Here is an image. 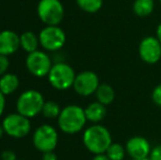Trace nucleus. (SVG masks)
Returning a JSON list of instances; mask_svg holds the SVG:
<instances>
[{
	"label": "nucleus",
	"mask_w": 161,
	"mask_h": 160,
	"mask_svg": "<svg viewBox=\"0 0 161 160\" xmlns=\"http://www.w3.org/2000/svg\"><path fill=\"white\" fill-rule=\"evenodd\" d=\"M92 160H111V159L106 156V154H99V155H94Z\"/></svg>",
	"instance_id": "obj_28"
},
{
	"label": "nucleus",
	"mask_w": 161,
	"mask_h": 160,
	"mask_svg": "<svg viewBox=\"0 0 161 160\" xmlns=\"http://www.w3.org/2000/svg\"><path fill=\"white\" fill-rule=\"evenodd\" d=\"M62 112L59 104L55 101H45L42 109V114L46 119H55L58 118Z\"/></svg>",
	"instance_id": "obj_21"
},
{
	"label": "nucleus",
	"mask_w": 161,
	"mask_h": 160,
	"mask_svg": "<svg viewBox=\"0 0 161 160\" xmlns=\"http://www.w3.org/2000/svg\"><path fill=\"white\" fill-rule=\"evenodd\" d=\"M1 159L2 160H17V155L13 150H3L1 154Z\"/></svg>",
	"instance_id": "obj_25"
},
{
	"label": "nucleus",
	"mask_w": 161,
	"mask_h": 160,
	"mask_svg": "<svg viewBox=\"0 0 161 160\" xmlns=\"http://www.w3.org/2000/svg\"><path fill=\"white\" fill-rule=\"evenodd\" d=\"M9 65H10V62H9L8 56L0 55V76L7 74V70H8V68H9Z\"/></svg>",
	"instance_id": "obj_22"
},
{
	"label": "nucleus",
	"mask_w": 161,
	"mask_h": 160,
	"mask_svg": "<svg viewBox=\"0 0 161 160\" xmlns=\"http://www.w3.org/2000/svg\"><path fill=\"white\" fill-rule=\"evenodd\" d=\"M97 100L101 102L104 105H108L114 101L115 99V91L110 85L102 83L99 86V88L96 91Z\"/></svg>",
	"instance_id": "obj_17"
},
{
	"label": "nucleus",
	"mask_w": 161,
	"mask_h": 160,
	"mask_svg": "<svg viewBox=\"0 0 161 160\" xmlns=\"http://www.w3.org/2000/svg\"><path fill=\"white\" fill-rule=\"evenodd\" d=\"M38 45H40V39L31 31H26L20 35V47L26 53L37 51Z\"/></svg>",
	"instance_id": "obj_16"
},
{
	"label": "nucleus",
	"mask_w": 161,
	"mask_h": 160,
	"mask_svg": "<svg viewBox=\"0 0 161 160\" xmlns=\"http://www.w3.org/2000/svg\"><path fill=\"white\" fill-rule=\"evenodd\" d=\"M99 86L100 80L97 74L91 70H85L76 75L72 87L79 96L89 97L96 93Z\"/></svg>",
	"instance_id": "obj_10"
},
{
	"label": "nucleus",
	"mask_w": 161,
	"mask_h": 160,
	"mask_svg": "<svg viewBox=\"0 0 161 160\" xmlns=\"http://www.w3.org/2000/svg\"><path fill=\"white\" fill-rule=\"evenodd\" d=\"M25 65L29 73L35 77L42 78L48 76L52 69V59L46 53L42 51H35L29 53L25 59Z\"/></svg>",
	"instance_id": "obj_9"
},
{
	"label": "nucleus",
	"mask_w": 161,
	"mask_h": 160,
	"mask_svg": "<svg viewBox=\"0 0 161 160\" xmlns=\"http://www.w3.org/2000/svg\"><path fill=\"white\" fill-rule=\"evenodd\" d=\"M33 144L41 152H53L58 144V133L56 128L48 124L38 126L33 134Z\"/></svg>",
	"instance_id": "obj_7"
},
{
	"label": "nucleus",
	"mask_w": 161,
	"mask_h": 160,
	"mask_svg": "<svg viewBox=\"0 0 161 160\" xmlns=\"http://www.w3.org/2000/svg\"><path fill=\"white\" fill-rule=\"evenodd\" d=\"M47 77L53 88L57 90H67L74 86L76 73L71 66L66 63L59 62L52 66Z\"/></svg>",
	"instance_id": "obj_4"
},
{
	"label": "nucleus",
	"mask_w": 161,
	"mask_h": 160,
	"mask_svg": "<svg viewBox=\"0 0 161 160\" xmlns=\"http://www.w3.org/2000/svg\"><path fill=\"white\" fill-rule=\"evenodd\" d=\"M155 9L153 0H135L133 3V10L136 15L140 18L148 17Z\"/></svg>",
	"instance_id": "obj_18"
},
{
	"label": "nucleus",
	"mask_w": 161,
	"mask_h": 160,
	"mask_svg": "<svg viewBox=\"0 0 161 160\" xmlns=\"http://www.w3.org/2000/svg\"><path fill=\"white\" fill-rule=\"evenodd\" d=\"M126 152L131 159L148 158L151 152L149 141L142 136H133L127 141L125 145Z\"/></svg>",
	"instance_id": "obj_12"
},
{
	"label": "nucleus",
	"mask_w": 161,
	"mask_h": 160,
	"mask_svg": "<svg viewBox=\"0 0 161 160\" xmlns=\"http://www.w3.org/2000/svg\"><path fill=\"white\" fill-rule=\"evenodd\" d=\"M58 126L60 130L66 134L79 133L87 123L85 109L76 104H70L62 109L58 116Z\"/></svg>",
	"instance_id": "obj_2"
},
{
	"label": "nucleus",
	"mask_w": 161,
	"mask_h": 160,
	"mask_svg": "<svg viewBox=\"0 0 161 160\" xmlns=\"http://www.w3.org/2000/svg\"><path fill=\"white\" fill-rule=\"evenodd\" d=\"M82 141L86 148L93 155L105 154L108 148L113 143L110 130L100 124L89 126L85 130Z\"/></svg>",
	"instance_id": "obj_1"
},
{
	"label": "nucleus",
	"mask_w": 161,
	"mask_h": 160,
	"mask_svg": "<svg viewBox=\"0 0 161 160\" xmlns=\"http://www.w3.org/2000/svg\"><path fill=\"white\" fill-rule=\"evenodd\" d=\"M2 127L8 136L13 138H23L31 132L30 119L20 113L8 114L2 121Z\"/></svg>",
	"instance_id": "obj_6"
},
{
	"label": "nucleus",
	"mask_w": 161,
	"mask_h": 160,
	"mask_svg": "<svg viewBox=\"0 0 161 160\" xmlns=\"http://www.w3.org/2000/svg\"><path fill=\"white\" fill-rule=\"evenodd\" d=\"M42 160H58V157L53 150V152H44V154H43V157H42Z\"/></svg>",
	"instance_id": "obj_26"
},
{
	"label": "nucleus",
	"mask_w": 161,
	"mask_h": 160,
	"mask_svg": "<svg viewBox=\"0 0 161 160\" xmlns=\"http://www.w3.org/2000/svg\"><path fill=\"white\" fill-rule=\"evenodd\" d=\"M85 113H86V118L89 122L97 124L99 122H101L104 118L106 116V105L102 104L99 101L96 102H92L88 105L85 109Z\"/></svg>",
	"instance_id": "obj_14"
},
{
	"label": "nucleus",
	"mask_w": 161,
	"mask_h": 160,
	"mask_svg": "<svg viewBox=\"0 0 161 160\" xmlns=\"http://www.w3.org/2000/svg\"><path fill=\"white\" fill-rule=\"evenodd\" d=\"M17 160H20V159H17Z\"/></svg>",
	"instance_id": "obj_33"
},
{
	"label": "nucleus",
	"mask_w": 161,
	"mask_h": 160,
	"mask_svg": "<svg viewBox=\"0 0 161 160\" xmlns=\"http://www.w3.org/2000/svg\"><path fill=\"white\" fill-rule=\"evenodd\" d=\"M160 3H161V0H160Z\"/></svg>",
	"instance_id": "obj_32"
},
{
	"label": "nucleus",
	"mask_w": 161,
	"mask_h": 160,
	"mask_svg": "<svg viewBox=\"0 0 161 160\" xmlns=\"http://www.w3.org/2000/svg\"><path fill=\"white\" fill-rule=\"evenodd\" d=\"M156 34H157V39L160 41L161 43V23L157 26V31H156Z\"/></svg>",
	"instance_id": "obj_29"
},
{
	"label": "nucleus",
	"mask_w": 161,
	"mask_h": 160,
	"mask_svg": "<svg viewBox=\"0 0 161 160\" xmlns=\"http://www.w3.org/2000/svg\"><path fill=\"white\" fill-rule=\"evenodd\" d=\"M149 160H161V144L151 148V152L149 154Z\"/></svg>",
	"instance_id": "obj_23"
},
{
	"label": "nucleus",
	"mask_w": 161,
	"mask_h": 160,
	"mask_svg": "<svg viewBox=\"0 0 161 160\" xmlns=\"http://www.w3.org/2000/svg\"><path fill=\"white\" fill-rule=\"evenodd\" d=\"M138 53L147 64H156L161 59V43L157 36H147L142 40L138 47Z\"/></svg>",
	"instance_id": "obj_11"
},
{
	"label": "nucleus",
	"mask_w": 161,
	"mask_h": 160,
	"mask_svg": "<svg viewBox=\"0 0 161 160\" xmlns=\"http://www.w3.org/2000/svg\"><path fill=\"white\" fill-rule=\"evenodd\" d=\"M131 160H149V158H145V159H131Z\"/></svg>",
	"instance_id": "obj_31"
},
{
	"label": "nucleus",
	"mask_w": 161,
	"mask_h": 160,
	"mask_svg": "<svg viewBox=\"0 0 161 160\" xmlns=\"http://www.w3.org/2000/svg\"><path fill=\"white\" fill-rule=\"evenodd\" d=\"M40 45L48 52L59 51L66 43V34L58 25H46L40 35Z\"/></svg>",
	"instance_id": "obj_8"
},
{
	"label": "nucleus",
	"mask_w": 161,
	"mask_h": 160,
	"mask_svg": "<svg viewBox=\"0 0 161 160\" xmlns=\"http://www.w3.org/2000/svg\"><path fill=\"white\" fill-rule=\"evenodd\" d=\"M151 98H153V102H155L156 104L161 107V85H158L157 87L153 89Z\"/></svg>",
	"instance_id": "obj_24"
},
{
	"label": "nucleus",
	"mask_w": 161,
	"mask_h": 160,
	"mask_svg": "<svg viewBox=\"0 0 161 160\" xmlns=\"http://www.w3.org/2000/svg\"><path fill=\"white\" fill-rule=\"evenodd\" d=\"M78 7L88 13H96L103 6V0H76Z\"/></svg>",
	"instance_id": "obj_19"
},
{
	"label": "nucleus",
	"mask_w": 161,
	"mask_h": 160,
	"mask_svg": "<svg viewBox=\"0 0 161 160\" xmlns=\"http://www.w3.org/2000/svg\"><path fill=\"white\" fill-rule=\"evenodd\" d=\"M37 15L46 25H58L64 19V6L59 0H40Z\"/></svg>",
	"instance_id": "obj_5"
},
{
	"label": "nucleus",
	"mask_w": 161,
	"mask_h": 160,
	"mask_svg": "<svg viewBox=\"0 0 161 160\" xmlns=\"http://www.w3.org/2000/svg\"><path fill=\"white\" fill-rule=\"evenodd\" d=\"M20 48V36L11 30L0 32V55L9 56Z\"/></svg>",
	"instance_id": "obj_13"
},
{
	"label": "nucleus",
	"mask_w": 161,
	"mask_h": 160,
	"mask_svg": "<svg viewBox=\"0 0 161 160\" xmlns=\"http://www.w3.org/2000/svg\"><path fill=\"white\" fill-rule=\"evenodd\" d=\"M4 94L0 91V116L3 114L4 112V108H6V98H4Z\"/></svg>",
	"instance_id": "obj_27"
},
{
	"label": "nucleus",
	"mask_w": 161,
	"mask_h": 160,
	"mask_svg": "<svg viewBox=\"0 0 161 160\" xmlns=\"http://www.w3.org/2000/svg\"><path fill=\"white\" fill-rule=\"evenodd\" d=\"M19 78L14 74H4L0 76V91L4 96L12 94L19 88Z\"/></svg>",
	"instance_id": "obj_15"
},
{
	"label": "nucleus",
	"mask_w": 161,
	"mask_h": 160,
	"mask_svg": "<svg viewBox=\"0 0 161 160\" xmlns=\"http://www.w3.org/2000/svg\"><path fill=\"white\" fill-rule=\"evenodd\" d=\"M4 130H3V127H2V125H0V138L2 137V135H3Z\"/></svg>",
	"instance_id": "obj_30"
},
{
	"label": "nucleus",
	"mask_w": 161,
	"mask_h": 160,
	"mask_svg": "<svg viewBox=\"0 0 161 160\" xmlns=\"http://www.w3.org/2000/svg\"><path fill=\"white\" fill-rule=\"evenodd\" d=\"M45 103L44 97L37 90H26L22 92L17 100V112L25 118L32 119L42 113L43 105Z\"/></svg>",
	"instance_id": "obj_3"
},
{
	"label": "nucleus",
	"mask_w": 161,
	"mask_h": 160,
	"mask_svg": "<svg viewBox=\"0 0 161 160\" xmlns=\"http://www.w3.org/2000/svg\"><path fill=\"white\" fill-rule=\"evenodd\" d=\"M105 154L111 160H124L126 155V148L119 143H112Z\"/></svg>",
	"instance_id": "obj_20"
}]
</instances>
